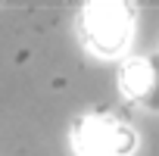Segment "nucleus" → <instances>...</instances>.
I'll return each mask as SVG.
<instances>
[{"instance_id": "f257e3e1", "label": "nucleus", "mask_w": 159, "mask_h": 156, "mask_svg": "<svg viewBox=\"0 0 159 156\" xmlns=\"http://www.w3.org/2000/svg\"><path fill=\"white\" fill-rule=\"evenodd\" d=\"M78 31L88 50L97 56H119L131 44L134 31V7L122 0H94L81 7Z\"/></svg>"}, {"instance_id": "f03ea898", "label": "nucleus", "mask_w": 159, "mask_h": 156, "mask_svg": "<svg viewBox=\"0 0 159 156\" xmlns=\"http://www.w3.org/2000/svg\"><path fill=\"white\" fill-rule=\"evenodd\" d=\"M72 153L75 156H134L137 131L116 112L91 109L72 122Z\"/></svg>"}, {"instance_id": "7ed1b4c3", "label": "nucleus", "mask_w": 159, "mask_h": 156, "mask_svg": "<svg viewBox=\"0 0 159 156\" xmlns=\"http://www.w3.org/2000/svg\"><path fill=\"white\" fill-rule=\"evenodd\" d=\"M119 88L134 106L159 112V53L125 59L119 66Z\"/></svg>"}]
</instances>
